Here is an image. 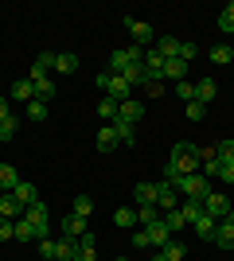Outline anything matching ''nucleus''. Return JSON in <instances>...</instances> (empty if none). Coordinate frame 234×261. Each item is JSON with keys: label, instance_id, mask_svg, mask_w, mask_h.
Segmentation results:
<instances>
[{"label": "nucleus", "instance_id": "nucleus-51", "mask_svg": "<svg viewBox=\"0 0 234 261\" xmlns=\"http://www.w3.org/2000/svg\"><path fill=\"white\" fill-rule=\"evenodd\" d=\"M74 261H98V250H78Z\"/></svg>", "mask_w": 234, "mask_h": 261}, {"label": "nucleus", "instance_id": "nucleus-49", "mask_svg": "<svg viewBox=\"0 0 234 261\" xmlns=\"http://www.w3.org/2000/svg\"><path fill=\"white\" fill-rule=\"evenodd\" d=\"M148 86V98H160V94H164V82H160V78H152V82H145Z\"/></svg>", "mask_w": 234, "mask_h": 261}, {"label": "nucleus", "instance_id": "nucleus-7", "mask_svg": "<svg viewBox=\"0 0 234 261\" xmlns=\"http://www.w3.org/2000/svg\"><path fill=\"white\" fill-rule=\"evenodd\" d=\"M191 230H195V238H203V242H215V234H219V218H211L207 211H203L195 222H191Z\"/></svg>", "mask_w": 234, "mask_h": 261}, {"label": "nucleus", "instance_id": "nucleus-52", "mask_svg": "<svg viewBox=\"0 0 234 261\" xmlns=\"http://www.w3.org/2000/svg\"><path fill=\"white\" fill-rule=\"evenodd\" d=\"M8 117H12V101L0 98V121H8Z\"/></svg>", "mask_w": 234, "mask_h": 261}, {"label": "nucleus", "instance_id": "nucleus-47", "mask_svg": "<svg viewBox=\"0 0 234 261\" xmlns=\"http://www.w3.org/2000/svg\"><path fill=\"white\" fill-rule=\"evenodd\" d=\"M8 238H16V226H12V218H4L0 222V242H8Z\"/></svg>", "mask_w": 234, "mask_h": 261}, {"label": "nucleus", "instance_id": "nucleus-5", "mask_svg": "<svg viewBox=\"0 0 234 261\" xmlns=\"http://www.w3.org/2000/svg\"><path fill=\"white\" fill-rule=\"evenodd\" d=\"M203 211H207L211 218H219V222H223V218L230 215V199L219 195V191H207V195H203Z\"/></svg>", "mask_w": 234, "mask_h": 261}, {"label": "nucleus", "instance_id": "nucleus-15", "mask_svg": "<svg viewBox=\"0 0 234 261\" xmlns=\"http://www.w3.org/2000/svg\"><path fill=\"white\" fill-rule=\"evenodd\" d=\"M12 101H23V106L35 101V82H32V78H20V82L12 86Z\"/></svg>", "mask_w": 234, "mask_h": 261}, {"label": "nucleus", "instance_id": "nucleus-58", "mask_svg": "<svg viewBox=\"0 0 234 261\" xmlns=\"http://www.w3.org/2000/svg\"><path fill=\"white\" fill-rule=\"evenodd\" d=\"M0 133H4V121H0Z\"/></svg>", "mask_w": 234, "mask_h": 261}, {"label": "nucleus", "instance_id": "nucleus-25", "mask_svg": "<svg viewBox=\"0 0 234 261\" xmlns=\"http://www.w3.org/2000/svg\"><path fill=\"white\" fill-rule=\"evenodd\" d=\"M117 148V133H113V125H101L98 133V152H113Z\"/></svg>", "mask_w": 234, "mask_h": 261}, {"label": "nucleus", "instance_id": "nucleus-32", "mask_svg": "<svg viewBox=\"0 0 234 261\" xmlns=\"http://www.w3.org/2000/svg\"><path fill=\"white\" fill-rule=\"evenodd\" d=\"M219 32H223V35H234V0L223 8V16H219Z\"/></svg>", "mask_w": 234, "mask_h": 261}, {"label": "nucleus", "instance_id": "nucleus-60", "mask_svg": "<svg viewBox=\"0 0 234 261\" xmlns=\"http://www.w3.org/2000/svg\"><path fill=\"white\" fill-rule=\"evenodd\" d=\"M51 261H63V257H51Z\"/></svg>", "mask_w": 234, "mask_h": 261}, {"label": "nucleus", "instance_id": "nucleus-46", "mask_svg": "<svg viewBox=\"0 0 234 261\" xmlns=\"http://www.w3.org/2000/svg\"><path fill=\"white\" fill-rule=\"evenodd\" d=\"M195 55H199V47H195V43H179V59H184V63H191Z\"/></svg>", "mask_w": 234, "mask_h": 261}, {"label": "nucleus", "instance_id": "nucleus-44", "mask_svg": "<svg viewBox=\"0 0 234 261\" xmlns=\"http://www.w3.org/2000/svg\"><path fill=\"white\" fill-rule=\"evenodd\" d=\"M39 257H43V261L55 257V242H51V238H39Z\"/></svg>", "mask_w": 234, "mask_h": 261}, {"label": "nucleus", "instance_id": "nucleus-1", "mask_svg": "<svg viewBox=\"0 0 234 261\" xmlns=\"http://www.w3.org/2000/svg\"><path fill=\"white\" fill-rule=\"evenodd\" d=\"M191 172H199V148L188 144V141H179L176 148H172V156H168V164H164V179L176 184L179 175H191Z\"/></svg>", "mask_w": 234, "mask_h": 261}, {"label": "nucleus", "instance_id": "nucleus-57", "mask_svg": "<svg viewBox=\"0 0 234 261\" xmlns=\"http://www.w3.org/2000/svg\"><path fill=\"white\" fill-rule=\"evenodd\" d=\"M230 63H234V47H230Z\"/></svg>", "mask_w": 234, "mask_h": 261}, {"label": "nucleus", "instance_id": "nucleus-35", "mask_svg": "<svg viewBox=\"0 0 234 261\" xmlns=\"http://www.w3.org/2000/svg\"><path fill=\"white\" fill-rule=\"evenodd\" d=\"M35 98L51 101V98H55V82H51V78H39V82H35Z\"/></svg>", "mask_w": 234, "mask_h": 261}, {"label": "nucleus", "instance_id": "nucleus-18", "mask_svg": "<svg viewBox=\"0 0 234 261\" xmlns=\"http://www.w3.org/2000/svg\"><path fill=\"white\" fill-rule=\"evenodd\" d=\"M215 94H219V86H215L211 78H199V82H195V101L211 106V101H215Z\"/></svg>", "mask_w": 234, "mask_h": 261}, {"label": "nucleus", "instance_id": "nucleus-20", "mask_svg": "<svg viewBox=\"0 0 234 261\" xmlns=\"http://www.w3.org/2000/svg\"><path fill=\"white\" fill-rule=\"evenodd\" d=\"M133 199L141 207H156V184H137L133 187Z\"/></svg>", "mask_w": 234, "mask_h": 261}, {"label": "nucleus", "instance_id": "nucleus-43", "mask_svg": "<svg viewBox=\"0 0 234 261\" xmlns=\"http://www.w3.org/2000/svg\"><path fill=\"white\" fill-rule=\"evenodd\" d=\"M211 63L226 66V63H230V47H223V43H219V47H211Z\"/></svg>", "mask_w": 234, "mask_h": 261}, {"label": "nucleus", "instance_id": "nucleus-48", "mask_svg": "<svg viewBox=\"0 0 234 261\" xmlns=\"http://www.w3.org/2000/svg\"><path fill=\"white\" fill-rule=\"evenodd\" d=\"M133 246H137V250H148V246H152V242H148V230H137V234H133Z\"/></svg>", "mask_w": 234, "mask_h": 261}, {"label": "nucleus", "instance_id": "nucleus-2", "mask_svg": "<svg viewBox=\"0 0 234 261\" xmlns=\"http://www.w3.org/2000/svg\"><path fill=\"white\" fill-rule=\"evenodd\" d=\"M145 59V47H137V43H129V47H117V51L110 55V70L113 74H125L133 63H141Z\"/></svg>", "mask_w": 234, "mask_h": 261}, {"label": "nucleus", "instance_id": "nucleus-54", "mask_svg": "<svg viewBox=\"0 0 234 261\" xmlns=\"http://www.w3.org/2000/svg\"><path fill=\"white\" fill-rule=\"evenodd\" d=\"M223 222H230V226H234V207H230V215H226V218H223Z\"/></svg>", "mask_w": 234, "mask_h": 261}, {"label": "nucleus", "instance_id": "nucleus-55", "mask_svg": "<svg viewBox=\"0 0 234 261\" xmlns=\"http://www.w3.org/2000/svg\"><path fill=\"white\" fill-rule=\"evenodd\" d=\"M0 222H4V207H0Z\"/></svg>", "mask_w": 234, "mask_h": 261}, {"label": "nucleus", "instance_id": "nucleus-12", "mask_svg": "<svg viewBox=\"0 0 234 261\" xmlns=\"http://www.w3.org/2000/svg\"><path fill=\"white\" fill-rule=\"evenodd\" d=\"M12 199H16V203H20L23 211L32 207L35 199H39V191H35V184H28V179H20V184H16V191H12Z\"/></svg>", "mask_w": 234, "mask_h": 261}, {"label": "nucleus", "instance_id": "nucleus-29", "mask_svg": "<svg viewBox=\"0 0 234 261\" xmlns=\"http://www.w3.org/2000/svg\"><path fill=\"white\" fill-rule=\"evenodd\" d=\"M179 215H184V222H195V218L203 215V199H188V203H184V207H179Z\"/></svg>", "mask_w": 234, "mask_h": 261}, {"label": "nucleus", "instance_id": "nucleus-24", "mask_svg": "<svg viewBox=\"0 0 234 261\" xmlns=\"http://www.w3.org/2000/svg\"><path fill=\"white\" fill-rule=\"evenodd\" d=\"M74 253H78V238H59V242H55V257L74 261Z\"/></svg>", "mask_w": 234, "mask_h": 261}, {"label": "nucleus", "instance_id": "nucleus-38", "mask_svg": "<svg viewBox=\"0 0 234 261\" xmlns=\"http://www.w3.org/2000/svg\"><path fill=\"white\" fill-rule=\"evenodd\" d=\"M113 222H117V226H137V211H133V207H117Z\"/></svg>", "mask_w": 234, "mask_h": 261}, {"label": "nucleus", "instance_id": "nucleus-59", "mask_svg": "<svg viewBox=\"0 0 234 261\" xmlns=\"http://www.w3.org/2000/svg\"><path fill=\"white\" fill-rule=\"evenodd\" d=\"M117 261H129V257H117Z\"/></svg>", "mask_w": 234, "mask_h": 261}, {"label": "nucleus", "instance_id": "nucleus-6", "mask_svg": "<svg viewBox=\"0 0 234 261\" xmlns=\"http://www.w3.org/2000/svg\"><path fill=\"white\" fill-rule=\"evenodd\" d=\"M125 28H129V35H133V43L137 47H152V28H148L145 20H133V16H125Z\"/></svg>", "mask_w": 234, "mask_h": 261}, {"label": "nucleus", "instance_id": "nucleus-40", "mask_svg": "<svg viewBox=\"0 0 234 261\" xmlns=\"http://www.w3.org/2000/svg\"><path fill=\"white\" fill-rule=\"evenodd\" d=\"M55 59H59L55 51H43L39 59H35V70H43V74H47V70H55Z\"/></svg>", "mask_w": 234, "mask_h": 261}, {"label": "nucleus", "instance_id": "nucleus-41", "mask_svg": "<svg viewBox=\"0 0 234 261\" xmlns=\"http://www.w3.org/2000/svg\"><path fill=\"white\" fill-rule=\"evenodd\" d=\"M184 113H188V121H203V117H207V106H203V101H188Z\"/></svg>", "mask_w": 234, "mask_h": 261}, {"label": "nucleus", "instance_id": "nucleus-11", "mask_svg": "<svg viewBox=\"0 0 234 261\" xmlns=\"http://www.w3.org/2000/svg\"><path fill=\"white\" fill-rule=\"evenodd\" d=\"M106 98H113L117 106H121V101H129V98H133V86H129L125 78H117V74H113V78H110V86H106Z\"/></svg>", "mask_w": 234, "mask_h": 261}, {"label": "nucleus", "instance_id": "nucleus-8", "mask_svg": "<svg viewBox=\"0 0 234 261\" xmlns=\"http://www.w3.org/2000/svg\"><path fill=\"white\" fill-rule=\"evenodd\" d=\"M23 218H32L35 226L43 230V238H47V234H51V215H47V207H43V199H35L32 207L23 211Z\"/></svg>", "mask_w": 234, "mask_h": 261}, {"label": "nucleus", "instance_id": "nucleus-3", "mask_svg": "<svg viewBox=\"0 0 234 261\" xmlns=\"http://www.w3.org/2000/svg\"><path fill=\"white\" fill-rule=\"evenodd\" d=\"M176 191L184 199H203L207 191H211V184H207V175H203V172H191V175H179V179H176Z\"/></svg>", "mask_w": 234, "mask_h": 261}, {"label": "nucleus", "instance_id": "nucleus-10", "mask_svg": "<svg viewBox=\"0 0 234 261\" xmlns=\"http://www.w3.org/2000/svg\"><path fill=\"white\" fill-rule=\"evenodd\" d=\"M12 226H16V242H39V238H43V230L35 226L32 218H16Z\"/></svg>", "mask_w": 234, "mask_h": 261}, {"label": "nucleus", "instance_id": "nucleus-9", "mask_svg": "<svg viewBox=\"0 0 234 261\" xmlns=\"http://www.w3.org/2000/svg\"><path fill=\"white\" fill-rule=\"evenodd\" d=\"M141 63H145V70H148V82H152V78H160V82H164V55L156 51V47H148Z\"/></svg>", "mask_w": 234, "mask_h": 261}, {"label": "nucleus", "instance_id": "nucleus-53", "mask_svg": "<svg viewBox=\"0 0 234 261\" xmlns=\"http://www.w3.org/2000/svg\"><path fill=\"white\" fill-rule=\"evenodd\" d=\"M148 261H168V257H164V253H160V250H156V253H152V257H148Z\"/></svg>", "mask_w": 234, "mask_h": 261}, {"label": "nucleus", "instance_id": "nucleus-56", "mask_svg": "<svg viewBox=\"0 0 234 261\" xmlns=\"http://www.w3.org/2000/svg\"><path fill=\"white\" fill-rule=\"evenodd\" d=\"M4 199H8V195H4V191H0V203H4Z\"/></svg>", "mask_w": 234, "mask_h": 261}, {"label": "nucleus", "instance_id": "nucleus-26", "mask_svg": "<svg viewBox=\"0 0 234 261\" xmlns=\"http://www.w3.org/2000/svg\"><path fill=\"white\" fill-rule=\"evenodd\" d=\"M215 246H219V250H234V226H230V222H219V234H215Z\"/></svg>", "mask_w": 234, "mask_h": 261}, {"label": "nucleus", "instance_id": "nucleus-33", "mask_svg": "<svg viewBox=\"0 0 234 261\" xmlns=\"http://www.w3.org/2000/svg\"><path fill=\"white\" fill-rule=\"evenodd\" d=\"M28 121H35V125H39V121H47V101H28Z\"/></svg>", "mask_w": 234, "mask_h": 261}, {"label": "nucleus", "instance_id": "nucleus-30", "mask_svg": "<svg viewBox=\"0 0 234 261\" xmlns=\"http://www.w3.org/2000/svg\"><path fill=\"white\" fill-rule=\"evenodd\" d=\"M117 109H121V106H117L113 98H101V101H98V117L106 121V125H113V117H117Z\"/></svg>", "mask_w": 234, "mask_h": 261}, {"label": "nucleus", "instance_id": "nucleus-27", "mask_svg": "<svg viewBox=\"0 0 234 261\" xmlns=\"http://www.w3.org/2000/svg\"><path fill=\"white\" fill-rule=\"evenodd\" d=\"M160 253H164L168 261H184V257H188V246L172 238V242H168V246H160Z\"/></svg>", "mask_w": 234, "mask_h": 261}, {"label": "nucleus", "instance_id": "nucleus-21", "mask_svg": "<svg viewBox=\"0 0 234 261\" xmlns=\"http://www.w3.org/2000/svg\"><path fill=\"white\" fill-rule=\"evenodd\" d=\"M117 78H125L129 86H145V82H148V70H145V63H133L125 74H117Z\"/></svg>", "mask_w": 234, "mask_h": 261}, {"label": "nucleus", "instance_id": "nucleus-28", "mask_svg": "<svg viewBox=\"0 0 234 261\" xmlns=\"http://www.w3.org/2000/svg\"><path fill=\"white\" fill-rule=\"evenodd\" d=\"M55 70H59V74H74V70H78V55L63 51V55L55 59Z\"/></svg>", "mask_w": 234, "mask_h": 261}, {"label": "nucleus", "instance_id": "nucleus-39", "mask_svg": "<svg viewBox=\"0 0 234 261\" xmlns=\"http://www.w3.org/2000/svg\"><path fill=\"white\" fill-rule=\"evenodd\" d=\"M160 218L168 222V230H184V226H188V222H184V215H179V207H176V211H164Z\"/></svg>", "mask_w": 234, "mask_h": 261}, {"label": "nucleus", "instance_id": "nucleus-42", "mask_svg": "<svg viewBox=\"0 0 234 261\" xmlns=\"http://www.w3.org/2000/svg\"><path fill=\"white\" fill-rule=\"evenodd\" d=\"M16 133H20V117H16V113H12V117L4 121V133H0V141H12V137H16Z\"/></svg>", "mask_w": 234, "mask_h": 261}, {"label": "nucleus", "instance_id": "nucleus-37", "mask_svg": "<svg viewBox=\"0 0 234 261\" xmlns=\"http://www.w3.org/2000/svg\"><path fill=\"white\" fill-rule=\"evenodd\" d=\"M70 215H78V218H90V215H94V199L78 195V199H74V211H70Z\"/></svg>", "mask_w": 234, "mask_h": 261}, {"label": "nucleus", "instance_id": "nucleus-19", "mask_svg": "<svg viewBox=\"0 0 234 261\" xmlns=\"http://www.w3.org/2000/svg\"><path fill=\"white\" fill-rule=\"evenodd\" d=\"M113 133H117V141H121V144H133L137 141V137H133L137 125H133V121H125V117H113Z\"/></svg>", "mask_w": 234, "mask_h": 261}, {"label": "nucleus", "instance_id": "nucleus-45", "mask_svg": "<svg viewBox=\"0 0 234 261\" xmlns=\"http://www.w3.org/2000/svg\"><path fill=\"white\" fill-rule=\"evenodd\" d=\"M78 250H98V238H94V230H86V234L78 238Z\"/></svg>", "mask_w": 234, "mask_h": 261}, {"label": "nucleus", "instance_id": "nucleus-17", "mask_svg": "<svg viewBox=\"0 0 234 261\" xmlns=\"http://www.w3.org/2000/svg\"><path fill=\"white\" fill-rule=\"evenodd\" d=\"M16 184H20V172H16L12 164H0V191H4V195H12V191H16Z\"/></svg>", "mask_w": 234, "mask_h": 261}, {"label": "nucleus", "instance_id": "nucleus-50", "mask_svg": "<svg viewBox=\"0 0 234 261\" xmlns=\"http://www.w3.org/2000/svg\"><path fill=\"white\" fill-rule=\"evenodd\" d=\"M219 179H223V184H234V164H223V172H219Z\"/></svg>", "mask_w": 234, "mask_h": 261}, {"label": "nucleus", "instance_id": "nucleus-22", "mask_svg": "<svg viewBox=\"0 0 234 261\" xmlns=\"http://www.w3.org/2000/svg\"><path fill=\"white\" fill-rule=\"evenodd\" d=\"M164 78L184 82V78H188V63H184V59H168V63H164Z\"/></svg>", "mask_w": 234, "mask_h": 261}, {"label": "nucleus", "instance_id": "nucleus-4", "mask_svg": "<svg viewBox=\"0 0 234 261\" xmlns=\"http://www.w3.org/2000/svg\"><path fill=\"white\" fill-rule=\"evenodd\" d=\"M156 207L160 211H176L179 207V191H176L172 179H160V184H156Z\"/></svg>", "mask_w": 234, "mask_h": 261}, {"label": "nucleus", "instance_id": "nucleus-13", "mask_svg": "<svg viewBox=\"0 0 234 261\" xmlns=\"http://www.w3.org/2000/svg\"><path fill=\"white\" fill-rule=\"evenodd\" d=\"M59 230H63V238H82V234H86V218L67 215L63 222H59Z\"/></svg>", "mask_w": 234, "mask_h": 261}, {"label": "nucleus", "instance_id": "nucleus-31", "mask_svg": "<svg viewBox=\"0 0 234 261\" xmlns=\"http://www.w3.org/2000/svg\"><path fill=\"white\" fill-rule=\"evenodd\" d=\"M215 156L223 164H234V141L230 137H223V141H215Z\"/></svg>", "mask_w": 234, "mask_h": 261}, {"label": "nucleus", "instance_id": "nucleus-16", "mask_svg": "<svg viewBox=\"0 0 234 261\" xmlns=\"http://www.w3.org/2000/svg\"><path fill=\"white\" fill-rule=\"evenodd\" d=\"M117 117H125V121H141L145 117V101H137V98H129V101H121V109H117Z\"/></svg>", "mask_w": 234, "mask_h": 261}, {"label": "nucleus", "instance_id": "nucleus-34", "mask_svg": "<svg viewBox=\"0 0 234 261\" xmlns=\"http://www.w3.org/2000/svg\"><path fill=\"white\" fill-rule=\"evenodd\" d=\"M137 222H141V226H152V222H160V207H137Z\"/></svg>", "mask_w": 234, "mask_h": 261}, {"label": "nucleus", "instance_id": "nucleus-23", "mask_svg": "<svg viewBox=\"0 0 234 261\" xmlns=\"http://www.w3.org/2000/svg\"><path fill=\"white\" fill-rule=\"evenodd\" d=\"M156 51H160V55H164V63H168V59H179V39H172V35H164V39H156Z\"/></svg>", "mask_w": 234, "mask_h": 261}, {"label": "nucleus", "instance_id": "nucleus-36", "mask_svg": "<svg viewBox=\"0 0 234 261\" xmlns=\"http://www.w3.org/2000/svg\"><path fill=\"white\" fill-rule=\"evenodd\" d=\"M176 98L184 101V106H188V101H195V82H188V78H184V82H176Z\"/></svg>", "mask_w": 234, "mask_h": 261}, {"label": "nucleus", "instance_id": "nucleus-14", "mask_svg": "<svg viewBox=\"0 0 234 261\" xmlns=\"http://www.w3.org/2000/svg\"><path fill=\"white\" fill-rule=\"evenodd\" d=\"M145 230H148V242H152L156 250L172 242V230H168V222H164V218H160V222H152V226H145Z\"/></svg>", "mask_w": 234, "mask_h": 261}]
</instances>
